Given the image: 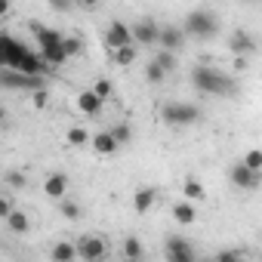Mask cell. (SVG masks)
<instances>
[{
    "label": "cell",
    "instance_id": "cell-1",
    "mask_svg": "<svg viewBox=\"0 0 262 262\" xmlns=\"http://www.w3.org/2000/svg\"><path fill=\"white\" fill-rule=\"evenodd\" d=\"M191 86L204 96H234L237 93L234 77L219 71V68H210V65H194L191 68Z\"/></svg>",
    "mask_w": 262,
    "mask_h": 262
},
{
    "label": "cell",
    "instance_id": "cell-2",
    "mask_svg": "<svg viewBox=\"0 0 262 262\" xmlns=\"http://www.w3.org/2000/svg\"><path fill=\"white\" fill-rule=\"evenodd\" d=\"M31 31L37 37V53L47 59L50 68H59L68 62V53H65V34H59L56 28H47L40 22H31Z\"/></svg>",
    "mask_w": 262,
    "mask_h": 262
},
{
    "label": "cell",
    "instance_id": "cell-3",
    "mask_svg": "<svg viewBox=\"0 0 262 262\" xmlns=\"http://www.w3.org/2000/svg\"><path fill=\"white\" fill-rule=\"evenodd\" d=\"M182 31H185L191 40H213V37L219 34V16H216L213 10H207V7H198V10H191V13L185 16Z\"/></svg>",
    "mask_w": 262,
    "mask_h": 262
},
{
    "label": "cell",
    "instance_id": "cell-4",
    "mask_svg": "<svg viewBox=\"0 0 262 262\" xmlns=\"http://www.w3.org/2000/svg\"><path fill=\"white\" fill-rule=\"evenodd\" d=\"M161 120L167 126H194L201 120V108L191 102H164L161 105Z\"/></svg>",
    "mask_w": 262,
    "mask_h": 262
},
{
    "label": "cell",
    "instance_id": "cell-5",
    "mask_svg": "<svg viewBox=\"0 0 262 262\" xmlns=\"http://www.w3.org/2000/svg\"><path fill=\"white\" fill-rule=\"evenodd\" d=\"M25 56H28V47L22 40H16L13 34H0V62H4V71H19Z\"/></svg>",
    "mask_w": 262,
    "mask_h": 262
},
{
    "label": "cell",
    "instance_id": "cell-6",
    "mask_svg": "<svg viewBox=\"0 0 262 262\" xmlns=\"http://www.w3.org/2000/svg\"><path fill=\"white\" fill-rule=\"evenodd\" d=\"M74 244H77V256L83 262H105L108 259V241L102 234H80Z\"/></svg>",
    "mask_w": 262,
    "mask_h": 262
},
{
    "label": "cell",
    "instance_id": "cell-7",
    "mask_svg": "<svg viewBox=\"0 0 262 262\" xmlns=\"http://www.w3.org/2000/svg\"><path fill=\"white\" fill-rule=\"evenodd\" d=\"M0 86H4V90L37 93V90H47V77H28V74H19V71H4V74H0Z\"/></svg>",
    "mask_w": 262,
    "mask_h": 262
},
{
    "label": "cell",
    "instance_id": "cell-8",
    "mask_svg": "<svg viewBox=\"0 0 262 262\" xmlns=\"http://www.w3.org/2000/svg\"><path fill=\"white\" fill-rule=\"evenodd\" d=\"M105 43L111 47V53H114V50H126V47H136V40H133V25H126V22H120V19L108 22Z\"/></svg>",
    "mask_w": 262,
    "mask_h": 262
},
{
    "label": "cell",
    "instance_id": "cell-9",
    "mask_svg": "<svg viewBox=\"0 0 262 262\" xmlns=\"http://www.w3.org/2000/svg\"><path fill=\"white\" fill-rule=\"evenodd\" d=\"M161 28L164 25H158L155 19L133 22V40H136V47H155V43H161Z\"/></svg>",
    "mask_w": 262,
    "mask_h": 262
},
{
    "label": "cell",
    "instance_id": "cell-10",
    "mask_svg": "<svg viewBox=\"0 0 262 262\" xmlns=\"http://www.w3.org/2000/svg\"><path fill=\"white\" fill-rule=\"evenodd\" d=\"M228 182H231L234 188H241V191H256V188H259V173H253L244 161H237V164H231V170H228Z\"/></svg>",
    "mask_w": 262,
    "mask_h": 262
},
{
    "label": "cell",
    "instance_id": "cell-11",
    "mask_svg": "<svg viewBox=\"0 0 262 262\" xmlns=\"http://www.w3.org/2000/svg\"><path fill=\"white\" fill-rule=\"evenodd\" d=\"M164 247H167V262H198L194 247L185 237H167Z\"/></svg>",
    "mask_w": 262,
    "mask_h": 262
},
{
    "label": "cell",
    "instance_id": "cell-12",
    "mask_svg": "<svg viewBox=\"0 0 262 262\" xmlns=\"http://www.w3.org/2000/svg\"><path fill=\"white\" fill-rule=\"evenodd\" d=\"M228 50L234 53V59H247V56L256 50V37H253L247 28H234L231 37H228Z\"/></svg>",
    "mask_w": 262,
    "mask_h": 262
},
{
    "label": "cell",
    "instance_id": "cell-13",
    "mask_svg": "<svg viewBox=\"0 0 262 262\" xmlns=\"http://www.w3.org/2000/svg\"><path fill=\"white\" fill-rule=\"evenodd\" d=\"M185 40H188V34L182 31V25H164L158 47L167 50V53H179V50H185Z\"/></svg>",
    "mask_w": 262,
    "mask_h": 262
},
{
    "label": "cell",
    "instance_id": "cell-14",
    "mask_svg": "<svg viewBox=\"0 0 262 262\" xmlns=\"http://www.w3.org/2000/svg\"><path fill=\"white\" fill-rule=\"evenodd\" d=\"M68 188H71V179H68L65 173H50V176H47V182H43L47 198H53V201H59V204L68 198Z\"/></svg>",
    "mask_w": 262,
    "mask_h": 262
},
{
    "label": "cell",
    "instance_id": "cell-15",
    "mask_svg": "<svg viewBox=\"0 0 262 262\" xmlns=\"http://www.w3.org/2000/svg\"><path fill=\"white\" fill-rule=\"evenodd\" d=\"M74 102H77V111H80V114H86V117H99V114H102V105H105L93 90L77 93V99H74Z\"/></svg>",
    "mask_w": 262,
    "mask_h": 262
},
{
    "label": "cell",
    "instance_id": "cell-16",
    "mask_svg": "<svg viewBox=\"0 0 262 262\" xmlns=\"http://www.w3.org/2000/svg\"><path fill=\"white\" fill-rule=\"evenodd\" d=\"M50 259L53 262H74V259H80L77 256V244L74 241H56L50 247Z\"/></svg>",
    "mask_w": 262,
    "mask_h": 262
},
{
    "label": "cell",
    "instance_id": "cell-17",
    "mask_svg": "<svg viewBox=\"0 0 262 262\" xmlns=\"http://www.w3.org/2000/svg\"><path fill=\"white\" fill-rule=\"evenodd\" d=\"M155 198H158V191H155V188H148V185L136 188V194H133V210H136L139 216H145V213L155 207Z\"/></svg>",
    "mask_w": 262,
    "mask_h": 262
},
{
    "label": "cell",
    "instance_id": "cell-18",
    "mask_svg": "<svg viewBox=\"0 0 262 262\" xmlns=\"http://www.w3.org/2000/svg\"><path fill=\"white\" fill-rule=\"evenodd\" d=\"M173 222H179V225H194V222H198L194 204H191V201H176V204H173Z\"/></svg>",
    "mask_w": 262,
    "mask_h": 262
},
{
    "label": "cell",
    "instance_id": "cell-19",
    "mask_svg": "<svg viewBox=\"0 0 262 262\" xmlns=\"http://www.w3.org/2000/svg\"><path fill=\"white\" fill-rule=\"evenodd\" d=\"M93 148H96L102 158H108V155H114L120 145H117V139L111 136V129H99V133L93 136Z\"/></svg>",
    "mask_w": 262,
    "mask_h": 262
},
{
    "label": "cell",
    "instance_id": "cell-20",
    "mask_svg": "<svg viewBox=\"0 0 262 262\" xmlns=\"http://www.w3.org/2000/svg\"><path fill=\"white\" fill-rule=\"evenodd\" d=\"M182 194H185V201H191V204L198 201V204H201V201L207 198V188H204V182H201L198 176H185V182H182Z\"/></svg>",
    "mask_w": 262,
    "mask_h": 262
},
{
    "label": "cell",
    "instance_id": "cell-21",
    "mask_svg": "<svg viewBox=\"0 0 262 262\" xmlns=\"http://www.w3.org/2000/svg\"><path fill=\"white\" fill-rule=\"evenodd\" d=\"M123 259H126V262L145 259V247H142V241H139L136 234H126V237H123Z\"/></svg>",
    "mask_w": 262,
    "mask_h": 262
},
{
    "label": "cell",
    "instance_id": "cell-22",
    "mask_svg": "<svg viewBox=\"0 0 262 262\" xmlns=\"http://www.w3.org/2000/svg\"><path fill=\"white\" fill-rule=\"evenodd\" d=\"M7 228H10L13 234H25V231L31 228V219H28V213H25V210H16V213L7 219Z\"/></svg>",
    "mask_w": 262,
    "mask_h": 262
},
{
    "label": "cell",
    "instance_id": "cell-23",
    "mask_svg": "<svg viewBox=\"0 0 262 262\" xmlns=\"http://www.w3.org/2000/svg\"><path fill=\"white\" fill-rule=\"evenodd\" d=\"M111 62L117 65V68H129L136 62V47H126V50H114L111 53Z\"/></svg>",
    "mask_w": 262,
    "mask_h": 262
},
{
    "label": "cell",
    "instance_id": "cell-24",
    "mask_svg": "<svg viewBox=\"0 0 262 262\" xmlns=\"http://www.w3.org/2000/svg\"><path fill=\"white\" fill-rule=\"evenodd\" d=\"M155 62L167 71V74H173L176 68H179V59H176V53H167V50H158V56H155Z\"/></svg>",
    "mask_w": 262,
    "mask_h": 262
},
{
    "label": "cell",
    "instance_id": "cell-25",
    "mask_svg": "<svg viewBox=\"0 0 262 262\" xmlns=\"http://www.w3.org/2000/svg\"><path fill=\"white\" fill-rule=\"evenodd\" d=\"M111 136H114V139H117V145L123 148V145H129V139H133V129H129V123H123V120H120V123H114V126H111Z\"/></svg>",
    "mask_w": 262,
    "mask_h": 262
},
{
    "label": "cell",
    "instance_id": "cell-26",
    "mask_svg": "<svg viewBox=\"0 0 262 262\" xmlns=\"http://www.w3.org/2000/svg\"><path fill=\"white\" fill-rule=\"evenodd\" d=\"M65 139H68V142H71L74 148H83L86 142H93V139H90V133H86V129H83V126H71Z\"/></svg>",
    "mask_w": 262,
    "mask_h": 262
},
{
    "label": "cell",
    "instance_id": "cell-27",
    "mask_svg": "<svg viewBox=\"0 0 262 262\" xmlns=\"http://www.w3.org/2000/svg\"><path fill=\"white\" fill-rule=\"evenodd\" d=\"M145 80L158 86V83H164V80H167V71H164V68H161V65H158V62L151 59V62L145 65Z\"/></svg>",
    "mask_w": 262,
    "mask_h": 262
},
{
    "label": "cell",
    "instance_id": "cell-28",
    "mask_svg": "<svg viewBox=\"0 0 262 262\" xmlns=\"http://www.w3.org/2000/svg\"><path fill=\"white\" fill-rule=\"evenodd\" d=\"M90 90H93V93H96L102 102H105V99H111V93H114V86H111V80H108V77H99V80H96Z\"/></svg>",
    "mask_w": 262,
    "mask_h": 262
},
{
    "label": "cell",
    "instance_id": "cell-29",
    "mask_svg": "<svg viewBox=\"0 0 262 262\" xmlns=\"http://www.w3.org/2000/svg\"><path fill=\"white\" fill-rule=\"evenodd\" d=\"M244 164L253 170V173H262V148H250L244 155Z\"/></svg>",
    "mask_w": 262,
    "mask_h": 262
},
{
    "label": "cell",
    "instance_id": "cell-30",
    "mask_svg": "<svg viewBox=\"0 0 262 262\" xmlns=\"http://www.w3.org/2000/svg\"><path fill=\"white\" fill-rule=\"evenodd\" d=\"M62 216H65V219H80V207H77V201L65 198V201H62Z\"/></svg>",
    "mask_w": 262,
    "mask_h": 262
},
{
    "label": "cell",
    "instance_id": "cell-31",
    "mask_svg": "<svg viewBox=\"0 0 262 262\" xmlns=\"http://www.w3.org/2000/svg\"><path fill=\"white\" fill-rule=\"evenodd\" d=\"M25 182H28L25 173H19V170H10V173H7V185H10V188H25Z\"/></svg>",
    "mask_w": 262,
    "mask_h": 262
},
{
    "label": "cell",
    "instance_id": "cell-32",
    "mask_svg": "<svg viewBox=\"0 0 262 262\" xmlns=\"http://www.w3.org/2000/svg\"><path fill=\"white\" fill-rule=\"evenodd\" d=\"M80 50H83V40H80V37H65V53H68V59L77 56Z\"/></svg>",
    "mask_w": 262,
    "mask_h": 262
},
{
    "label": "cell",
    "instance_id": "cell-33",
    "mask_svg": "<svg viewBox=\"0 0 262 262\" xmlns=\"http://www.w3.org/2000/svg\"><path fill=\"white\" fill-rule=\"evenodd\" d=\"M13 213H16V207H13V198H0V219L7 222Z\"/></svg>",
    "mask_w": 262,
    "mask_h": 262
},
{
    "label": "cell",
    "instance_id": "cell-34",
    "mask_svg": "<svg viewBox=\"0 0 262 262\" xmlns=\"http://www.w3.org/2000/svg\"><path fill=\"white\" fill-rule=\"evenodd\" d=\"M241 259H244L241 250H222V253L216 256V262H241Z\"/></svg>",
    "mask_w": 262,
    "mask_h": 262
},
{
    "label": "cell",
    "instance_id": "cell-35",
    "mask_svg": "<svg viewBox=\"0 0 262 262\" xmlns=\"http://www.w3.org/2000/svg\"><path fill=\"white\" fill-rule=\"evenodd\" d=\"M31 102H34V108H47V102H50V90H37V93H31Z\"/></svg>",
    "mask_w": 262,
    "mask_h": 262
},
{
    "label": "cell",
    "instance_id": "cell-36",
    "mask_svg": "<svg viewBox=\"0 0 262 262\" xmlns=\"http://www.w3.org/2000/svg\"><path fill=\"white\" fill-rule=\"evenodd\" d=\"M53 10H59V13H65V10H68V4H62V0H53Z\"/></svg>",
    "mask_w": 262,
    "mask_h": 262
},
{
    "label": "cell",
    "instance_id": "cell-37",
    "mask_svg": "<svg viewBox=\"0 0 262 262\" xmlns=\"http://www.w3.org/2000/svg\"><path fill=\"white\" fill-rule=\"evenodd\" d=\"M247 68V59H234V71H244Z\"/></svg>",
    "mask_w": 262,
    "mask_h": 262
},
{
    "label": "cell",
    "instance_id": "cell-38",
    "mask_svg": "<svg viewBox=\"0 0 262 262\" xmlns=\"http://www.w3.org/2000/svg\"><path fill=\"white\" fill-rule=\"evenodd\" d=\"M241 262H253V259H247V256H244V259H241Z\"/></svg>",
    "mask_w": 262,
    "mask_h": 262
},
{
    "label": "cell",
    "instance_id": "cell-39",
    "mask_svg": "<svg viewBox=\"0 0 262 262\" xmlns=\"http://www.w3.org/2000/svg\"><path fill=\"white\" fill-rule=\"evenodd\" d=\"M139 262H145V259H139Z\"/></svg>",
    "mask_w": 262,
    "mask_h": 262
}]
</instances>
